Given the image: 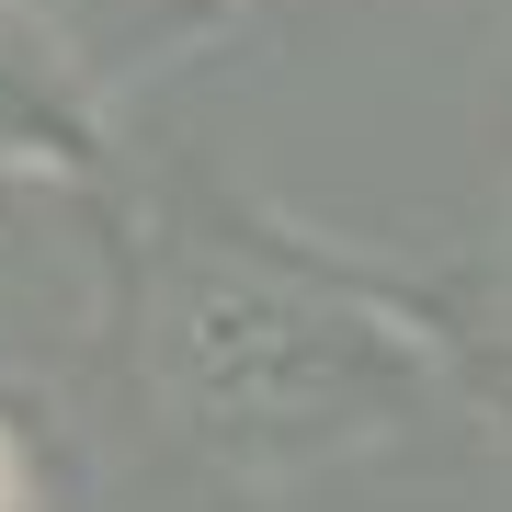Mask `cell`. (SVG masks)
I'll use <instances>...</instances> for the list:
<instances>
[{"label": "cell", "instance_id": "1", "mask_svg": "<svg viewBox=\"0 0 512 512\" xmlns=\"http://www.w3.org/2000/svg\"><path fill=\"white\" fill-rule=\"evenodd\" d=\"M148 376L239 478H319L410 421L433 342L387 296L308 274L274 239H194L148 308Z\"/></svg>", "mask_w": 512, "mask_h": 512}, {"label": "cell", "instance_id": "2", "mask_svg": "<svg viewBox=\"0 0 512 512\" xmlns=\"http://www.w3.org/2000/svg\"><path fill=\"white\" fill-rule=\"evenodd\" d=\"M92 160H103L92 80L69 69V46H57L35 12L0 0V171H23V183H80Z\"/></svg>", "mask_w": 512, "mask_h": 512}, {"label": "cell", "instance_id": "3", "mask_svg": "<svg viewBox=\"0 0 512 512\" xmlns=\"http://www.w3.org/2000/svg\"><path fill=\"white\" fill-rule=\"evenodd\" d=\"M0 512H46V478H35V444L0 421Z\"/></svg>", "mask_w": 512, "mask_h": 512}]
</instances>
